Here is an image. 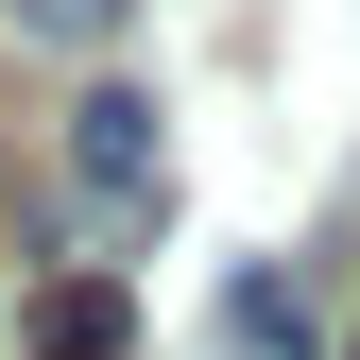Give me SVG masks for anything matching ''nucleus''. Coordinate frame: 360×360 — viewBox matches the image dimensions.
<instances>
[{
  "mask_svg": "<svg viewBox=\"0 0 360 360\" xmlns=\"http://www.w3.org/2000/svg\"><path fill=\"white\" fill-rule=\"evenodd\" d=\"M223 326H240V360H309V309H292L275 275H240V309H223Z\"/></svg>",
  "mask_w": 360,
  "mask_h": 360,
  "instance_id": "obj_3",
  "label": "nucleus"
},
{
  "mask_svg": "<svg viewBox=\"0 0 360 360\" xmlns=\"http://www.w3.org/2000/svg\"><path fill=\"white\" fill-rule=\"evenodd\" d=\"M18 343H34V360H138V309H120L103 275H69V292H34Z\"/></svg>",
  "mask_w": 360,
  "mask_h": 360,
  "instance_id": "obj_2",
  "label": "nucleus"
},
{
  "mask_svg": "<svg viewBox=\"0 0 360 360\" xmlns=\"http://www.w3.org/2000/svg\"><path fill=\"white\" fill-rule=\"evenodd\" d=\"M18 18L52 34V52H103V34H120V0H18Z\"/></svg>",
  "mask_w": 360,
  "mask_h": 360,
  "instance_id": "obj_4",
  "label": "nucleus"
},
{
  "mask_svg": "<svg viewBox=\"0 0 360 360\" xmlns=\"http://www.w3.org/2000/svg\"><path fill=\"white\" fill-rule=\"evenodd\" d=\"M69 172H86L120 223L172 206V138H155V103H138V86H86V103H69Z\"/></svg>",
  "mask_w": 360,
  "mask_h": 360,
  "instance_id": "obj_1",
  "label": "nucleus"
}]
</instances>
